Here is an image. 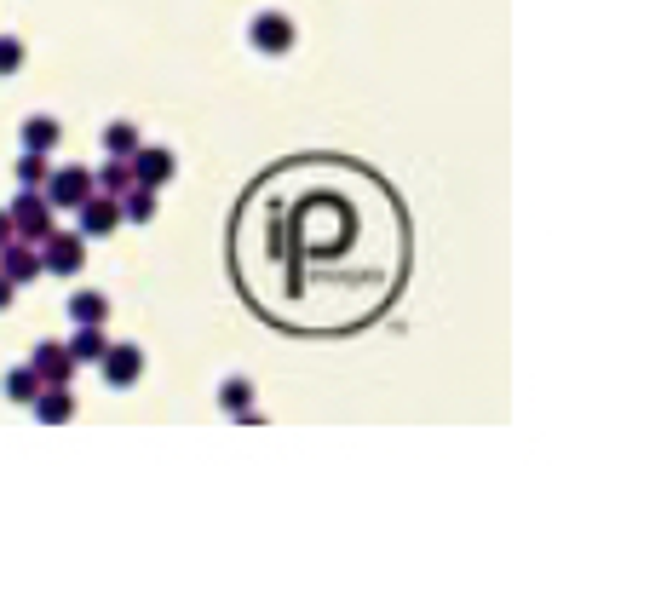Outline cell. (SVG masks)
<instances>
[{
    "label": "cell",
    "instance_id": "cell-1",
    "mask_svg": "<svg viewBox=\"0 0 661 598\" xmlns=\"http://www.w3.org/2000/svg\"><path fill=\"white\" fill-rule=\"evenodd\" d=\"M288 173L317 236L288 213V202L265 207L259 196H248L230 230L236 282L248 288L253 311L276 328L299 334L363 328L403 282L397 271H380L403 265L409 253L403 213L386 184H374L351 161H294Z\"/></svg>",
    "mask_w": 661,
    "mask_h": 598
},
{
    "label": "cell",
    "instance_id": "cell-2",
    "mask_svg": "<svg viewBox=\"0 0 661 598\" xmlns=\"http://www.w3.org/2000/svg\"><path fill=\"white\" fill-rule=\"evenodd\" d=\"M35 253H41V276H81V265H87V236H81V230H75V236L46 230Z\"/></svg>",
    "mask_w": 661,
    "mask_h": 598
},
{
    "label": "cell",
    "instance_id": "cell-3",
    "mask_svg": "<svg viewBox=\"0 0 661 598\" xmlns=\"http://www.w3.org/2000/svg\"><path fill=\"white\" fill-rule=\"evenodd\" d=\"M87 190H92V167H52L41 179V196L52 202V213H75Z\"/></svg>",
    "mask_w": 661,
    "mask_h": 598
},
{
    "label": "cell",
    "instance_id": "cell-4",
    "mask_svg": "<svg viewBox=\"0 0 661 598\" xmlns=\"http://www.w3.org/2000/svg\"><path fill=\"white\" fill-rule=\"evenodd\" d=\"M6 219H12V236H18V242H41L46 230H58L52 225V202H46L41 190H23Z\"/></svg>",
    "mask_w": 661,
    "mask_h": 598
},
{
    "label": "cell",
    "instance_id": "cell-5",
    "mask_svg": "<svg viewBox=\"0 0 661 598\" xmlns=\"http://www.w3.org/2000/svg\"><path fill=\"white\" fill-rule=\"evenodd\" d=\"M248 41L259 46L265 58H282V52H294V18H288V12H253Z\"/></svg>",
    "mask_w": 661,
    "mask_h": 598
},
{
    "label": "cell",
    "instance_id": "cell-6",
    "mask_svg": "<svg viewBox=\"0 0 661 598\" xmlns=\"http://www.w3.org/2000/svg\"><path fill=\"white\" fill-rule=\"evenodd\" d=\"M127 167H133V184H150V190H161V184L179 173V156H173L167 144H138L133 156H127Z\"/></svg>",
    "mask_w": 661,
    "mask_h": 598
},
{
    "label": "cell",
    "instance_id": "cell-7",
    "mask_svg": "<svg viewBox=\"0 0 661 598\" xmlns=\"http://www.w3.org/2000/svg\"><path fill=\"white\" fill-rule=\"evenodd\" d=\"M98 374H104V386H115V391L138 386V374H144V351H138V345H110V351L98 357Z\"/></svg>",
    "mask_w": 661,
    "mask_h": 598
},
{
    "label": "cell",
    "instance_id": "cell-8",
    "mask_svg": "<svg viewBox=\"0 0 661 598\" xmlns=\"http://www.w3.org/2000/svg\"><path fill=\"white\" fill-rule=\"evenodd\" d=\"M75 213H81V236H87V242H92V236H110V230L121 225V202L104 196V190H87Z\"/></svg>",
    "mask_w": 661,
    "mask_h": 598
},
{
    "label": "cell",
    "instance_id": "cell-9",
    "mask_svg": "<svg viewBox=\"0 0 661 598\" xmlns=\"http://www.w3.org/2000/svg\"><path fill=\"white\" fill-rule=\"evenodd\" d=\"M29 368L41 374V386H69V374H75V357H69L58 340H41V345H35V357H29Z\"/></svg>",
    "mask_w": 661,
    "mask_h": 598
},
{
    "label": "cell",
    "instance_id": "cell-10",
    "mask_svg": "<svg viewBox=\"0 0 661 598\" xmlns=\"http://www.w3.org/2000/svg\"><path fill=\"white\" fill-rule=\"evenodd\" d=\"M0 276H12V282H35V276H41V253L29 248V242H18V236H12V242H0Z\"/></svg>",
    "mask_w": 661,
    "mask_h": 598
},
{
    "label": "cell",
    "instance_id": "cell-11",
    "mask_svg": "<svg viewBox=\"0 0 661 598\" xmlns=\"http://www.w3.org/2000/svg\"><path fill=\"white\" fill-rule=\"evenodd\" d=\"M29 409H35L41 426H64V420H75V397H69V386H41Z\"/></svg>",
    "mask_w": 661,
    "mask_h": 598
},
{
    "label": "cell",
    "instance_id": "cell-12",
    "mask_svg": "<svg viewBox=\"0 0 661 598\" xmlns=\"http://www.w3.org/2000/svg\"><path fill=\"white\" fill-rule=\"evenodd\" d=\"M64 351L75 357V363H98V357L110 351V340H104V322H75V334L64 340Z\"/></svg>",
    "mask_w": 661,
    "mask_h": 598
},
{
    "label": "cell",
    "instance_id": "cell-13",
    "mask_svg": "<svg viewBox=\"0 0 661 598\" xmlns=\"http://www.w3.org/2000/svg\"><path fill=\"white\" fill-rule=\"evenodd\" d=\"M58 138H64V121H52V115H29V121H23V150L52 156V150H58Z\"/></svg>",
    "mask_w": 661,
    "mask_h": 598
},
{
    "label": "cell",
    "instance_id": "cell-14",
    "mask_svg": "<svg viewBox=\"0 0 661 598\" xmlns=\"http://www.w3.org/2000/svg\"><path fill=\"white\" fill-rule=\"evenodd\" d=\"M115 202H121V219H127V225H150V219H156V190H150V184L121 190Z\"/></svg>",
    "mask_w": 661,
    "mask_h": 598
},
{
    "label": "cell",
    "instance_id": "cell-15",
    "mask_svg": "<svg viewBox=\"0 0 661 598\" xmlns=\"http://www.w3.org/2000/svg\"><path fill=\"white\" fill-rule=\"evenodd\" d=\"M92 190H104V196H121V190H133V167L121 156H110L98 173H92Z\"/></svg>",
    "mask_w": 661,
    "mask_h": 598
},
{
    "label": "cell",
    "instance_id": "cell-16",
    "mask_svg": "<svg viewBox=\"0 0 661 598\" xmlns=\"http://www.w3.org/2000/svg\"><path fill=\"white\" fill-rule=\"evenodd\" d=\"M138 144H144V138H138V127L133 121H110V127H104V156H133Z\"/></svg>",
    "mask_w": 661,
    "mask_h": 598
},
{
    "label": "cell",
    "instance_id": "cell-17",
    "mask_svg": "<svg viewBox=\"0 0 661 598\" xmlns=\"http://www.w3.org/2000/svg\"><path fill=\"white\" fill-rule=\"evenodd\" d=\"M69 317L75 322H104L110 317V299L98 294V288H81V294L69 299Z\"/></svg>",
    "mask_w": 661,
    "mask_h": 598
},
{
    "label": "cell",
    "instance_id": "cell-18",
    "mask_svg": "<svg viewBox=\"0 0 661 598\" xmlns=\"http://www.w3.org/2000/svg\"><path fill=\"white\" fill-rule=\"evenodd\" d=\"M35 391H41V374H35V368H12V374H6V397H12V403L29 409V403H35Z\"/></svg>",
    "mask_w": 661,
    "mask_h": 598
},
{
    "label": "cell",
    "instance_id": "cell-19",
    "mask_svg": "<svg viewBox=\"0 0 661 598\" xmlns=\"http://www.w3.org/2000/svg\"><path fill=\"white\" fill-rule=\"evenodd\" d=\"M46 173H52V156H41V150H23L18 156V184L23 190H41Z\"/></svg>",
    "mask_w": 661,
    "mask_h": 598
},
{
    "label": "cell",
    "instance_id": "cell-20",
    "mask_svg": "<svg viewBox=\"0 0 661 598\" xmlns=\"http://www.w3.org/2000/svg\"><path fill=\"white\" fill-rule=\"evenodd\" d=\"M219 409L225 414H248L253 409V380H225V386H219Z\"/></svg>",
    "mask_w": 661,
    "mask_h": 598
},
{
    "label": "cell",
    "instance_id": "cell-21",
    "mask_svg": "<svg viewBox=\"0 0 661 598\" xmlns=\"http://www.w3.org/2000/svg\"><path fill=\"white\" fill-rule=\"evenodd\" d=\"M12 69H23V41L0 35V75H12Z\"/></svg>",
    "mask_w": 661,
    "mask_h": 598
},
{
    "label": "cell",
    "instance_id": "cell-22",
    "mask_svg": "<svg viewBox=\"0 0 661 598\" xmlns=\"http://www.w3.org/2000/svg\"><path fill=\"white\" fill-rule=\"evenodd\" d=\"M12 294H18V282H12V276H0V311L12 305Z\"/></svg>",
    "mask_w": 661,
    "mask_h": 598
},
{
    "label": "cell",
    "instance_id": "cell-23",
    "mask_svg": "<svg viewBox=\"0 0 661 598\" xmlns=\"http://www.w3.org/2000/svg\"><path fill=\"white\" fill-rule=\"evenodd\" d=\"M0 242H12V219L6 213H0Z\"/></svg>",
    "mask_w": 661,
    "mask_h": 598
}]
</instances>
